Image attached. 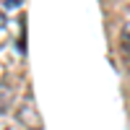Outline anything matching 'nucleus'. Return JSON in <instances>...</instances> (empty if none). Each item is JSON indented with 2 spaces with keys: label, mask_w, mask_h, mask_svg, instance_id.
Wrapping results in <instances>:
<instances>
[{
  "label": "nucleus",
  "mask_w": 130,
  "mask_h": 130,
  "mask_svg": "<svg viewBox=\"0 0 130 130\" xmlns=\"http://www.w3.org/2000/svg\"><path fill=\"white\" fill-rule=\"evenodd\" d=\"M5 21H8V18H5V13L0 10V26H5Z\"/></svg>",
  "instance_id": "4"
},
{
  "label": "nucleus",
  "mask_w": 130,
  "mask_h": 130,
  "mask_svg": "<svg viewBox=\"0 0 130 130\" xmlns=\"http://www.w3.org/2000/svg\"><path fill=\"white\" fill-rule=\"evenodd\" d=\"M0 5H5V10H8V8H18L21 0H0Z\"/></svg>",
  "instance_id": "3"
},
{
  "label": "nucleus",
  "mask_w": 130,
  "mask_h": 130,
  "mask_svg": "<svg viewBox=\"0 0 130 130\" xmlns=\"http://www.w3.org/2000/svg\"><path fill=\"white\" fill-rule=\"evenodd\" d=\"M18 120L24 122V125H29V127L39 130V115H37L34 102H31V99H26L24 104H21V109H18Z\"/></svg>",
  "instance_id": "1"
},
{
  "label": "nucleus",
  "mask_w": 130,
  "mask_h": 130,
  "mask_svg": "<svg viewBox=\"0 0 130 130\" xmlns=\"http://www.w3.org/2000/svg\"><path fill=\"white\" fill-rule=\"evenodd\" d=\"M10 96H13V89H10V86H5V83H0V115L8 109Z\"/></svg>",
  "instance_id": "2"
}]
</instances>
